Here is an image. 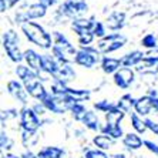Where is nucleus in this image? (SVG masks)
<instances>
[{
    "instance_id": "f257e3e1",
    "label": "nucleus",
    "mask_w": 158,
    "mask_h": 158,
    "mask_svg": "<svg viewBox=\"0 0 158 158\" xmlns=\"http://www.w3.org/2000/svg\"><path fill=\"white\" fill-rule=\"evenodd\" d=\"M22 33L24 34L27 40L30 43H33L34 46L43 48V50H50L54 46L53 41V34H50L43 26H40L39 23L34 22H27L20 26Z\"/></svg>"
},
{
    "instance_id": "f03ea898",
    "label": "nucleus",
    "mask_w": 158,
    "mask_h": 158,
    "mask_svg": "<svg viewBox=\"0 0 158 158\" xmlns=\"http://www.w3.org/2000/svg\"><path fill=\"white\" fill-rule=\"evenodd\" d=\"M88 11V4L85 0H66L60 4L59 10L56 13L60 22L63 20H74L77 17H83Z\"/></svg>"
},
{
    "instance_id": "7ed1b4c3",
    "label": "nucleus",
    "mask_w": 158,
    "mask_h": 158,
    "mask_svg": "<svg viewBox=\"0 0 158 158\" xmlns=\"http://www.w3.org/2000/svg\"><path fill=\"white\" fill-rule=\"evenodd\" d=\"M3 48L9 59L16 64L24 60V56H23L24 52H22L20 48V37L13 29H7L3 33Z\"/></svg>"
},
{
    "instance_id": "20e7f679",
    "label": "nucleus",
    "mask_w": 158,
    "mask_h": 158,
    "mask_svg": "<svg viewBox=\"0 0 158 158\" xmlns=\"http://www.w3.org/2000/svg\"><path fill=\"white\" fill-rule=\"evenodd\" d=\"M127 44V37L121 33H108L106 37L100 39L96 44V48L100 54H108L123 48Z\"/></svg>"
},
{
    "instance_id": "39448f33",
    "label": "nucleus",
    "mask_w": 158,
    "mask_h": 158,
    "mask_svg": "<svg viewBox=\"0 0 158 158\" xmlns=\"http://www.w3.org/2000/svg\"><path fill=\"white\" fill-rule=\"evenodd\" d=\"M40 103H43L44 107L48 111H52V113L64 114V113L71 110V107L76 104V101L71 100L69 96H54L52 93H48L47 96L44 97L43 101H40Z\"/></svg>"
},
{
    "instance_id": "423d86ee",
    "label": "nucleus",
    "mask_w": 158,
    "mask_h": 158,
    "mask_svg": "<svg viewBox=\"0 0 158 158\" xmlns=\"http://www.w3.org/2000/svg\"><path fill=\"white\" fill-rule=\"evenodd\" d=\"M101 54L98 53L96 47H85V48H80L76 54L74 63L77 66L83 67V69H93L97 63H101Z\"/></svg>"
},
{
    "instance_id": "0eeeda50",
    "label": "nucleus",
    "mask_w": 158,
    "mask_h": 158,
    "mask_svg": "<svg viewBox=\"0 0 158 158\" xmlns=\"http://www.w3.org/2000/svg\"><path fill=\"white\" fill-rule=\"evenodd\" d=\"M53 41H54V46L66 59L67 63H74V59H76V54H77L78 50H76L73 44L67 40V37L64 36L60 31H53Z\"/></svg>"
},
{
    "instance_id": "6e6552de",
    "label": "nucleus",
    "mask_w": 158,
    "mask_h": 158,
    "mask_svg": "<svg viewBox=\"0 0 158 158\" xmlns=\"http://www.w3.org/2000/svg\"><path fill=\"white\" fill-rule=\"evenodd\" d=\"M20 127L23 131H37L40 127V120L33 107L24 106L20 110Z\"/></svg>"
},
{
    "instance_id": "1a4fd4ad",
    "label": "nucleus",
    "mask_w": 158,
    "mask_h": 158,
    "mask_svg": "<svg viewBox=\"0 0 158 158\" xmlns=\"http://www.w3.org/2000/svg\"><path fill=\"white\" fill-rule=\"evenodd\" d=\"M113 80H114V84L118 88H123V90H127L130 88L134 81H135V70L132 67H124L123 66L120 70L115 74H113Z\"/></svg>"
},
{
    "instance_id": "9d476101",
    "label": "nucleus",
    "mask_w": 158,
    "mask_h": 158,
    "mask_svg": "<svg viewBox=\"0 0 158 158\" xmlns=\"http://www.w3.org/2000/svg\"><path fill=\"white\" fill-rule=\"evenodd\" d=\"M134 111L138 115H141V117H145V115L151 114L152 111L158 113V98H154V97L148 96V94L137 98Z\"/></svg>"
},
{
    "instance_id": "9b49d317",
    "label": "nucleus",
    "mask_w": 158,
    "mask_h": 158,
    "mask_svg": "<svg viewBox=\"0 0 158 158\" xmlns=\"http://www.w3.org/2000/svg\"><path fill=\"white\" fill-rule=\"evenodd\" d=\"M6 87H7V93L13 98L17 100L19 103H22L26 106L27 101H29L30 94L27 93V90L23 83H20V81H17V80H10V81H7V85H6Z\"/></svg>"
},
{
    "instance_id": "f8f14e48",
    "label": "nucleus",
    "mask_w": 158,
    "mask_h": 158,
    "mask_svg": "<svg viewBox=\"0 0 158 158\" xmlns=\"http://www.w3.org/2000/svg\"><path fill=\"white\" fill-rule=\"evenodd\" d=\"M104 24H106L107 30H110L111 33H117L125 24V13L120 10L111 11L104 20Z\"/></svg>"
},
{
    "instance_id": "ddd939ff",
    "label": "nucleus",
    "mask_w": 158,
    "mask_h": 158,
    "mask_svg": "<svg viewBox=\"0 0 158 158\" xmlns=\"http://www.w3.org/2000/svg\"><path fill=\"white\" fill-rule=\"evenodd\" d=\"M23 56H24L26 66H29L33 71L39 73V71L43 70V54H39L31 48H27V50H24Z\"/></svg>"
},
{
    "instance_id": "4468645a",
    "label": "nucleus",
    "mask_w": 158,
    "mask_h": 158,
    "mask_svg": "<svg viewBox=\"0 0 158 158\" xmlns=\"http://www.w3.org/2000/svg\"><path fill=\"white\" fill-rule=\"evenodd\" d=\"M54 80L63 81V83H71V81L76 80V70L74 67L71 66V63H64V64H60L57 73L54 74Z\"/></svg>"
},
{
    "instance_id": "2eb2a0df",
    "label": "nucleus",
    "mask_w": 158,
    "mask_h": 158,
    "mask_svg": "<svg viewBox=\"0 0 158 158\" xmlns=\"http://www.w3.org/2000/svg\"><path fill=\"white\" fill-rule=\"evenodd\" d=\"M23 10H24V13H26L29 22L36 20V19H43L44 16L47 15V7H46L44 4H41L40 2L27 4L26 7H23Z\"/></svg>"
},
{
    "instance_id": "dca6fc26",
    "label": "nucleus",
    "mask_w": 158,
    "mask_h": 158,
    "mask_svg": "<svg viewBox=\"0 0 158 158\" xmlns=\"http://www.w3.org/2000/svg\"><path fill=\"white\" fill-rule=\"evenodd\" d=\"M100 67H101V70L106 74H115L123 67V63H121V59L104 56L101 59V63H100Z\"/></svg>"
},
{
    "instance_id": "f3484780",
    "label": "nucleus",
    "mask_w": 158,
    "mask_h": 158,
    "mask_svg": "<svg viewBox=\"0 0 158 158\" xmlns=\"http://www.w3.org/2000/svg\"><path fill=\"white\" fill-rule=\"evenodd\" d=\"M96 22L94 17H77L71 20V29L76 34L83 33V31H90L93 29V24Z\"/></svg>"
},
{
    "instance_id": "a211bd4d",
    "label": "nucleus",
    "mask_w": 158,
    "mask_h": 158,
    "mask_svg": "<svg viewBox=\"0 0 158 158\" xmlns=\"http://www.w3.org/2000/svg\"><path fill=\"white\" fill-rule=\"evenodd\" d=\"M144 60V52L141 50H132L125 53L121 57V63L124 67H137Z\"/></svg>"
},
{
    "instance_id": "6ab92c4d",
    "label": "nucleus",
    "mask_w": 158,
    "mask_h": 158,
    "mask_svg": "<svg viewBox=\"0 0 158 158\" xmlns=\"http://www.w3.org/2000/svg\"><path fill=\"white\" fill-rule=\"evenodd\" d=\"M135 71L141 76H157L158 74V63L150 61V60H143V61L135 67Z\"/></svg>"
},
{
    "instance_id": "aec40b11",
    "label": "nucleus",
    "mask_w": 158,
    "mask_h": 158,
    "mask_svg": "<svg viewBox=\"0 0 158 158\" xmlns=\"http://www.w3.org/2000/svg\"><path fill=\"white\" fill-rule=\"evenodd\" d=\"M123 144L128 150H138V148L143 147L144 141L140 138V135H137L135 132H128V134H124V137H123Z\"/></svg>"
},
{
    "instance_id": "412c9836",
    "label": "nucleus",
    "mask_w": 158,
    "mask_h": 158,
    "mask_svg": "<svg viewBox=\"0 0 158 158\" xmlns=\"http://www.w3.org/2000/svg\"><path fill=\"white\" fill-rule=\"evenodd\" d=\"M114 141L110 135H107V134H98V135L94 137V140H93V143H94V145H96L98 150L101 151H106V150H110L113 145H114Z\"/></svg>"
},
{
    "instance_id": "4be33fe9",
    "label": "nucleus",
    "mask_w": 158,
    "mask_h": 158,
    "mask_svg": "<svg viewBox=\"0 0 158 158\" xmlns=\"http://www.w3.org/2000/svg\"><path fill=\"white\" fill-rule=\"evenodd\" d=\"M60 67V63L53 57V54H43V70L50 73L54 77V74L57 73Z\"/></svg>"
},
{
    "instance_id": "5701e85b",
    "label": "nucleus",
    "mask_w": 158,
    "mask_h": 158,
    "mask_svg": "<svg viewBox=\"0 0 158 158\" xmlns=\"http://www.w3.org/2000/svg\"><path fill=\"white\" fill-rule=\"evenodd\" d=\"M124 115H125V111H123L121 108H118V107H114L113 110H110L106 114V124L118 125L123 121Z\"/></svg>"
},
{
    "instance_id": "b1692460",
    "label": "nucleus",
    "mask_w": 158,
    "mask_h": 158,
    "mask_svg": "<svg viewBox=\"0 0 158 158\" xmlns=\"http://www.w3.org/2000/svg\"><path fill=\"white\" fill-rule=\"evenodd\" d=\"M67 96L70 97L71 100H74L76 103H83V101H87L91 96L90 90H80V88H69V93Z\"/></svg>"
},
{
    "instance_id": "393cba45",
    "label": "nucleus",
    "mask_w": 158,
    "mask_h": 158,
    "mask_svg": "<svg viewBox=\"0 0 158 158\" xmlns=\"http://www.w3.org/2000/svg\"><path fill=\"white\" fill-rule=\"evenodd\" d=\"M81 123H83L88 130H91V131H97V130L101 128V127H100V118L94 111H88L87 115H85L84 120Z\"/></svg>"
},
{
    "instance_id": "a878e982",
    "label": "nucleus",
    "mask_w": 158,
    "mask_h": 158,
    "mask_svg": "<svg viewBox=\"0 0 158 158\" xmlns=\"http://www.w3.org/2000/svg\"><path fill=\"white\" fill-rule=\"evenodd\" d=\"M15 73H16V76L20 78V81H22V83H24V81H27L29 78L37 76L36 71H33L29 66H24V64H17V66H16Z\"/></svg>"
},
{
    "instance_id": "bb28decb",
    "label": "nucleus",
    "mask_w": 158,
    "mask_h": 158,
    "mask_svg": "<svg viewBox=\"0 0 158 158\" xmlns=\"http://www.w3.org/2000/svg\"><path fill=\"white\" fill-rule=\"evenodd\" d=\"M64 155V150L59 147H46L39 151V158H61Z\"/></svg>"
},
{
    "instance_id": "cd10ccee",
    "label": "nucleus",
    "mask_w": 158,
    "mask_h": 158,
    "mask_svg": "<svg viewBox=\"0 0 158 158\" xmlns=\"http://www.w3.org/2000/svg\"><path fill=\"white\" fill-rule=\"evenodd\" d=\"M135 101L137 100L131 96V94H124V96L120 97V100L117 101V107L118 108H121L123 111L125 113H128L131 111L134 107H135Z\"/></svg>"
},
{
    "instance_id": "c85d7f7f",
    "label": "nucleus",
    "mask_w": 158,
    "mask_h": 158,
    "mask_svg": "<svg viewBox=\"0 0 158 158\" xmlns=\"http://www.w3.org/2000/svg\"><path fill=\"white\" fill-rule=\"evenodd\" d=\"M131 125H132V128L135 130L137 132H140V134H144L148 130L147 120H143V117L138 115L137 113H132L131 114Z\"/></svg>"
},
{
    "instance_id": "c756f323",
    "label": "nucleus",
    "mask_w": 158,
    "mask_h": 158,
    "mask_svg": "<svg viewBox=\"0 0 158 158\" xmlns=\"http://www.w3.org/2000/svg\"><path fill=\"white\" fill-rule=\"evenodd\" d=\"M27 93L30 94V97H33V98L39 100V101H43L44 97L48 94V91L46 90V87L43 85V83H41V81H39L34 87H31L30 90H27Z\"/></svg>"
},
{
    "instance_id": "7c9ffc66",
    "label": "nucleus",
    "mask_w": 158,
    "mask_h": 158,
    "mask_svg": "<svg viewBox=\"0 0 158 158\" xmlns=\"http://www.w3.org/2000/svg\"><path fill=\"white\" fill-rule=\"evenodd\" d=\"M101 131H103V134H107V135H110L113 140H118V138H121V137H124V134H123V128L121 125H111V124H106L101 128Z\"/></svg>"
},
{
    "instance_id": "2f4dec72",
    "label": "nucleus",
    "mask_w": 158,
    "mask_h": 158,
    "mask_svg": "<svg viewBox=\"0 0 158 158\" xmlns=\"http://www.w3.org/2000/svg\"><path fill=\"white\" fill-rule=\"evenodd\" d=\"M140 46L147 50H151V48L158 47V40H157V34L154 33H147L141 37L140 40Z\"/></svg>"
},
{
    "instance_id": "473e14b6",
    "label": "nucleus",
    "mask_w": 158,
    "mask_h": 158,
    "mask_svg": "<svg viewBox=\"0 0 158 158\" xmlns=\"http://www.w3.org/2000/svg\"><path fill=\"white\" fill-rule=\"evenodd\" d=\"M69 84L63 83V81H59V80H53L52 85H50V93L54 94V96H67L69 93Z\"/></svg>"
},
{
    "instance_id": "72a5a7b5",
    "label": "nucleus",
    "mask_w": 158,
    "mask_h": 158,
    "mask_svg": "<svg viewBox=\"0 0 158 158\" xmlns=\"http://www.w3.org/2000/svg\"><path fill=\"white\" fill-rule=\"evenodd\" d=\"M96 36L93 34V31H83V33H78L77 34V43L81 46V48H85V47H91L93 41H94Z\"/></svg>"
},
{
    "instance_id": "f704fd0d",
    "label": "nucleus",
    "mask_w": 158,
    "mask_h": 158,
    "mask_svg": "<svg viewBox=\"0 0 158 158\" xmlns=\"http://www.w3.org/2000/svg\"><path fill=\"white\" fill-rule=\"evenodd\" d=\"M70 113L73 114V117L77 120V121H83L84 120V117L87 115L88 110L85 108V106L83 103H76L73 107H71Z\"/></svg>"
},
{
    "instance_id": "c9c22d12",
    "label": "nucleus",
    "mask_w": 158,
    "mask_h": 158,
    "mask_svg": "<svg viewBox=\"0 0 158 158\" xmlns=\"http://www.w3.org/2000/svg\"><path fill=\"white\" fill-rule=\"evenodd\" d=\"M39 137H37L36 131H23L22 132V141L26 147H31L37 143Z\"/></svg>"
},
{
    "instance_id": "e433bc0d",
    "label": "nucleus",
    "mask_w": 158,
    "mask_h": 158,
    "mask_svg": "<svg viewBox=\"0 0 158 158\" xmlns=\"http://www.w3.org/2000/svg\"><path fill=\"white\" fill-rule=\"evenodd\" d=\"M93 34L97 37V39H103V37L107 36V27L106 24H104V22H94V24H93V29H91Z\"/></svg>"
},
{
    "instance_id": "4c0bfd02",
    "label": "nucleus",
    "mask_w": 158,
    "mask_h": 158,
    "mask_svg": "<svg viewBox=\"0 0 158 158\" xmlns=\"http://www.w3.org/2000/svg\"><path fill=\"white\" fill-rule=\"evenodd\" d=\"M114 107H117V104L111 103L108 100H101V101L94 103V108H96L97 111H100V113H104V114H107V113L110 110H113Z\"/></svg>"
},
{
    "instance_id": "58836bf2",
    "label": "nucleus",
    "mask_w": 158,
    "mask_h": 158,
    "mask_svg": "<svg viewBox=\"0 0 158 158\" xmlns=\"http://www.w3.org/2000/svg\"><path fill=\"white\" fill-rule=\"evenodd\" d=\"M22 0H0V11L2 13H6L10 9H13L15 6H17Z\"/></svg>"
},
{
    "instance_id": "ea45409f",
    "label": "nucleus",
    "mask_w": 158,
    "mask_h": 158,
    "mask_svg": "<svg viewBox=\"0 0 158 158\" xmlns=\"http://www.w3.org/2000/svg\"><path fill=\"white\" fill-rule=\"evenodd\" d=\"M0 147H2V150H10L13 147V141L4 131H2V135H0Z\"/></svg>"
},
{
    "instance_id": "a19ab883",
    "label": "nucleus",
    "mask_w": 158,
    "mask_h": 158,
    "mask_svg": "<svg viewBox=\"0 0 158 158\" xmlns=\"http://www.w3.org/2000/svg\"><path fill=\"white\" fill-rule=\"evenodd\" d=\"M84 158H108V155H107L104 151L96 148V150H87L85 151Z\"/></svg>"
},
{
    "instance_id": "79ce46f5",
    "label": "nucleus",
    "mask_w": 158,
    "mask_h": 158,
    "mask_svg": "<svg viewBox=\"0 0 158 158\" xmlns=\"http://www.w3.org/2000/svg\"><path fill=\"white\" fill-rule=\"evenodd\" d=\"M144 60H150V61L158 63V47L151 48V50H145L144 52Z\"/></svg>"
},
{
    "instance_id": "37998d69",
    "label": "nucleus",
    "mask_w": 158,
    "mask_h": 158,
    "mask_svg": "<svg viewBox=\"0 0 158 158\" xmlns=\"http://www.w3.org/2000/svg\"><path fill=\"white\" fill-rule=\"evenodd\" d=\"M144 145H145V147H147L148 150L151 151V152H154V154H157V155H158V145H157L155 143L145 140V141H144Z\"/></svg>"
},
{
    "instance_id": "c03bdc74",
    "label": "nucleus",
    "mask_w": 158,
    "mask_h": 158,
    "mask_svg": "<svg viewBox=\"0 0 158 158\" xmlns=\"http://www.w3.org/2000/svg\"><path fill=\"white\" fill-rule=\"evenodd\" d=\"M33 110L36 111V114L37 115H43L46 111H48L46 107H44V104L43 103H39V104H36V106H33Z\"/></svg>"
},
{
    "instance_id": "a18cd8bd",
    "label": "nucleus",
    "mask_w": 158,
    "mask_h": 158,
    "mask_svg": "<svg viewBox=\"0 0 158 158\" xmlns=\"http://www.w3.org/2000/svg\"><path fill=\"white\" fill-rule=\"evenodd\" d=\"M147 127L148 130L154 132L155 135H158V123H155L154 120H147Z\"/></svg>"
},
{
    "instance_id": "49530a36",
    "label": "nucleus",
    "mask_w": 158,
    "mask_h": 158,
    "mask_svg": "<svg viewBox=\"0 0 158 158\" xmlns=\"http://www.w3.org/2000/svg\"><path fill=\"white\" fill-rule=\"evenodd\" d=\"M41 4H44L46 7H53V6H56V4L59 3V0H39Z\"/></svg>"
},
{
    "instance_id": "de8ad7c7",
    "label": "nucleus",
    "mask_w": 158,
    "mask_h": 158,
    "mask_svg": "<svg viewBox=\"0 0 158 158\" xmlns=\"http://www.w3.org/2000/svg\"><path fill=\"white\" fill-rule=\"evenodd\" d=\"M22 158H39L37 155H34L33 152H30V151H27V152H24V154L22 155Z\"/></svg>"
},
{
    "instance_id": "09e8293b",
    "label": "nucleus",
    "mask_w": 158,
    "mask_h": 158,
    "mask_svg": "<svg viewBox=\"0 0 158 158\" xmlns=\"http://www.w3.org/2000/svg\"><path fill=\"white\" fill-rule=\"evenodd\" d=\"M2 158H22V157H17V155H13V154H6V155H2Z\"/></svg>"
},
{
    "instance_id": "8fccbe9b",
    "label": "nucleus",
    "mask_w": 158,
    "mask_h": 158,
    "mask_svg": "<svg viewBox=\"0 0 158 158\" xmlns=\"http://www.w3.org/2000/svg\"><path fill=\"white\" fill-rule=\"evenodd\" d=\"M113 158H124V155H114Z\"/></svg>"
}]
</instances>
